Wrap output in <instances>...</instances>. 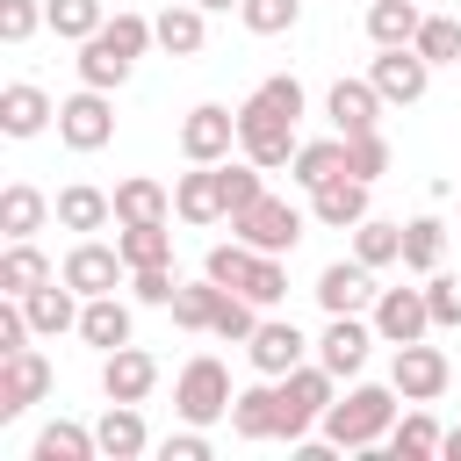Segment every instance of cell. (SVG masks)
I'll list each match as a JSON object with an SVG mask.
<instances>
[{
  "label": "cell",
  "instance_id": "obj_1",
  "mask_svg": "<svg viewBox=\"0 0 461 461\" xmlns=\"http://www.w3.org/2000/svg\"><path fill=\"white\" fill-rule=\"evenodd\" d=\"M317 425H324L331 447L375 454V447L389 439V425H396V382H353L346 396H331V411H324Z\"/></svg>",
  "mask_w": 461,
  "mask_h": 461
},
{
  "label": "cell",
  "instance_id": "obj_2",
  "mask_svg": "<svg viewBox=\"0 0 461 461\" xmlns=\"http://www.w3.org/2000/svg\"><path fill=\"white\" fill-rule=\"evenodd\" d=\"M230 367L216 360V353H194L187 367H180V382H173V411L187 418V425H216V418H230Z\"/></svg>",
  "mask_w": 461,
  "mask_h": 461
},
{
  "label": "cell",
  "instance_id": "obj_3",
  "mask_svg": "<svg viewBox=\"0 0 461 461\" xmlns=\"http://www.w3.org/2000/svg\"><path fill=\"white\" fill-rule=\"evenodd\" d=\"M331 367L324 360H303V367H288L281 375V439L295 447V439H310V425L331 411Z\"/></svg>",
  "mask_w": 461,
  "mask_h": 461
},
{
  "label": "cell",
  "instance_id": "obj_4",
  "mask_svg": "<svg viewBox=\"0 0 461 461\" xmlns=\"http://www.w3.org/2000/svg\"><path fill=\"white\" fill-rule=\"evenodd\" d=\"M230 238H245L252 252H295L303 245V209L281 202V194H259L230 216Z\"/></svg>",
  "mask_w": 461,
  "mask_h": 461
},
{
  "label": "cell",
  "instance_id": "obj_5",
  "mask_svg": "<svg viewBox=\"0 0 461 461\" xmlns=\"http://www.w3.org/2000/svg\"><path fill=\"white\" fill-rule=\"evenodd\" d=\"M230 144H238V108L202 101V108L180 115V158H187V166H223Z\"/></svg>",
  "mask_w": 461,
  "mask_h": 461
},
{
  "label": "cell",
  "instance_id": "obj_6",
  "mask_svg": "<svg viewBox=\"0 0 461 461\" xmlns=\"http://www.w3.org/2000/svg\"><path fill=\"white\" fill-rule=\"evenodd\" d=\"M238 151H245L252 166H267V173H274V166H288V158H295V122H288V115H274V108H259V101L245 94V101H238Z\"/></svg>",
  "mask_w": 461,
  "mask_h": 461
},
{
  "label": "cell",
  "instance_id": "obj_7",
  "mask_svg": "<svg viewBox=\"0 0 461 461\" xmlns=\"http://www.w3.org/2000/svg\"><path fill=\"white\" fill-rule=\"evenodd\" d=\"M58 137H65L72 151H101V144H115L108 86H79V94H65V101H58Z\"/></svg>",
  "mask_w": 461,
  "mask_h": 461
},
{
  "label": "cell",
  "instance_id": "obj_8",
  "mask_svg": "<svg viewBox=\"0 0 461 461\" xmlns=\"http://www.w3.org/2000/svg\"><path fill=\"white\" fill-rule=\"evenodd\" d=\"M367 79H375V94H382L389 108H411V101H425V86H432V65L418 58V43H389V50L367 65Z\"/></svg>",
  "mask_w": 461,
  "mask_h": 461
},
{
  "label": "cell",
  "instance_id": "obj_9",
  "mask_svg": "<svg viewBox=\"0 0 461 461\" xmlns=\"http://www.w3.org/2000/svg\"><path fill=\"white\" fill-rule=\"evenodd\" d=\"M310 295H317L324 317H353V310H375L382 288H375V267H367V259H331V267L317 274Z\"/></svg>",
  "mask_w": 461,
  "mask_h": 461
},
{
  "label": "cell",
  "instance_id": "obj_10",
  "mask_svg": "<svg viewBox=\"0 0 461 461\" xmlns=\"http://www.w3.org/2000/svg\"><path fill=\"white\" fill-rule=\"evenodd\" d=\"M389 382H396V396H403V403H432V396H447L454 367H447V353H439V346L411 339V346H396V367H389Z\"/></svg>",
  "mask_w": 461,
  "mask_h": 461
},
{
  "label": "cell",
  "instance_id": "obj_11",
  "mask_svg": "<svg viewBox=\"0 0 461 461\" xmlns=\"http://www.w3.org/2000/svg\"><path fill=\"white\" fill-rule=\"evenodd\" d=\"M79 295H115L122 288V274H130V259H122V245H101V238H79L72 252H65V267H58Z\"/></svg>",
  "mask_w": 461,
  "mask_h": 461
},
{
  "label": "cell",
  "instance_id": "obj_12",
  "mask_svg": "<svg viewBox=\"0 0 461 461\" xmlns=\"http://www.w3.org/2000/svg\"><path fill=\"white\" fill-rule=\"evenodd\" d=\"M50 396V360L36 353V346H22V353H0V425L7 418H22L29 403H43Z\"/></svg>",
  "mask_w": 461,
  "mask_h": 461
},
{
  "label": "cell",
  "instance_id": "obj_13",
  "mask_svg": "<svg viewBox=\"0 0 461 461\" xmlns=\"http://www.w3.org/2000/svg\"><path fill=\"white\" fill-rule=\"evenodd\" d=\"M375 331H382V346H411V339H425V331H432V303H425V288H382V295H375Z\"/></svg>",
  "mask_w": 461,
  "mask_h": 461
},
{
  "label": "cell",
  "instance_id": "obj_14",
  "mask_svg": "<svg viewBox=\"0 0 461 461\" xmlns=\"http://www.w3.org/2000/svg\"><path fill=\"white\" fill-rule=\"evenodd\" d=\"M303 353H310V339H303L288 317H259V331L245 339V360H252L259 375H274V382H281L288 367H303Z\"/></svg>",
  "mask_w": 461,
  "mask_h": 461
},
{
  "label": "cell",
  "instance_id": "obj_15",
  "mask_svg": "<svg viewBox=\"0 0 461 461\" xmlns=\"http://www.w3.org/2000/svg\"><path fill=\"white\" fill-rule=\"evenodd\" d=\"M375 339H382V331H375V317H367V324H360V310H353V317H331V324H324V339H317V360L346 382V375H360V367H367V346H375Z\"/></svg>",
  "mask_w": 461,
  "mask_h": 461
},
{
  "label": "cell",
  "instance_id": "obj_16",
  "mask_svg": "<svg viewBox=\"0 0 461 461\" xmlns=\"http://www.w3.org/2000/svg\"><path fill=\"white\" fill-rule=\"evenodd\" d=\"M158 389V360L144 353V346H115L108 360H101V396L108 403H144Z\"/></svg>",
  "mask_w": 461,
  "mask_h": 461
},
{
  "label": "cell",
  "instance_id": "obj_17",
  "mask_svg": "<svg viewBox=\"0 0 461 461\" xmlns=\"http://www.w3.org/2000/svg\"><path fill=\"white\" fill-rule=\"evenodd\" d=\"M367 187H375V180H360V173H339V180L310 187V216H317L324 230H353V223H367Z\"/></svg>",
  "mask_w": 461,
  "mask_h": 461
},
{
  "label": "cell",
  "instance_id": "obj_18",
  "mask_svg": "<svg viewBox=\"0 0 461 461\" xmlns=\"http://www.w3.org/2000/svg\"><path fill=\"white\" fill-rule=\"evenodd\" d=\"M230 432L238 439H281V382L274 375H259L252 389L230 396Z\"/></svg>",
  "mask_w": 461,
  "mask_h": 461
},
{
  "label": "cell",
  "instance_id": "obj_19",
  "mask_svg": "<svg viewBox=\"0 0 461 461\" xmlns=\"http://www.w3.org/2000/svg\"><path fill=\"white\" fill-rule=\"evenodd\" d=\"M22 310H29V324H36V339H58V331H79V310H86V295L58 274V281H43L36 295H22Z\"/></svg>",
  "mask_w": 461,
  "mask_h": 461
},
{
  "label": "cell",
  "instance_id": "obj_20",
  "mask_svg": "<svg viewBox=\"0 0 461 461\" xmlns=\"http://www.w3.org/2000/svg\"><path fill=\"white\" fill-rule=\"evenodd\" d=\"M324 108H331V130L339 137H360V130H375L382 122V94H375V79H339L331 94H324Z\"/></svg>",
  "mask_w": 461,
  "mask_h": 461
},
{
  "label": "cell",
  "instance_id": "obj_21",
  "mask_svg": "<svg viewBox=\"0 0 461 461\" xmlns=\"http://www.w3.org/2000/svg\"><path fill=\"white\" fill-rule=\"evenodd\" d=\"M173 216H180V223H216V216H223V173H216V166L180 173V180H173Z\"/></svg>",
  "mask_w": 461,
  "mask_h": 461
},
{
  "label": "cell",
  "instance_id": "obj_22",
  "mask_svg": "<svg viewBox=\"0 0 461 461\" xmlns=\"http://www.w3.org/2000/svg\"><path fill=\"white\" fill-rule=\"evenodd\" d=\"M151 29H158V50H173V58H194V50L209 43V7H194V0H173L166 14H151Z\"/></svg>",
  "mask_w": 461,
  "mask_h": 461
},
{
  "label": "cell",
  "instance_id": "obj_23",
  "mask_svg": "<svg viewBox=\"0 0 461 461\" xmlns=\"http://www.w3.org/2000/svg\"><path fill=\"white\" fill-rule=\"evenodd\" d=\"M50 115H58L50 94L29 86V79H14V86L0 94V130H7V137H36V130H50Z\"/></svg>",
  "mask_w": 461,
  "mask_h": 461
},
{
  "label": "cell",
  "instance_id": "obj_24",
  "mask_svg": "<svg viewBox=\"0 0 461 461\" xmlns=\"http://www.w3.org/2000/svg\"><path fill=\"white\" fill-rule=\"evenodd\" d=\"M166 216H173V194H166L151 173L115 180V223H166Z\"/></svg>",
  "mask_w": 461,
  "mask_h": 461
},
{
  "label": "cell",
  "instance_id": "obj_25",
  "mask_svg": "<svg viewBox=\"0 0 461 461\" xmlns=\"http://www.w3.org/2000/svg\"><path fill=\"white\" fill-rule=\"evenodd\" d=\"M58 223H65V230H108V223H115V194L72 180V187H58Z\"/></svg>",
  "mask_w": 461,
  "mask_h": 461
},
{
  "label": "cell",
  "instance_id": "obj_26",
  "mask_svg": "<svg viewBox=\"0 0 461 461\" xmlns=\"http://www.w3.org/2000/svg\"><path fill=\"white\" fill-rule=\"evenodd\" d=\"M43 281H58V274L36 252V238H7V252H0V295H36Z\"/></svg>",
  "mask_w": 461,
  "mask_h": 461
},
{
  "label": "cell",
  "instance_id": "obj_27",
  "mask_svg": "<svg viewBox=\"0 0 461 461\" xmlns=\"http://www.w3.org/2000/svg\"><path fill=\"white\" fill-rule=\"evenodd\" d=\"M79 339L101 346V353L130 346V303H122V295H86V310H79Z\"/></svg>",
  "mask_w": 461,
  "mask_h": 461
},
{
  "label": "cell",
  "instance_id": "obj_28",
  "mask_svg": "<svg viewBox=\"0 0 461 461\" xmlns=\"http://www.w3.org/2000/svg\"><path fill=\"white\" fill-rule=\"evenodd\" d=\"M94 439H101V454H108V461H137V454L151 447V432H144L137 403H108V411H101V425H94Z\"/></svg>",
  "mask_w": 461,
  "mask_h": 461
},
{
  "label": "cell",
  "instance_id": "obj_29",
  "mask_svg": "<svg viewBox=\"0 0 461 461\" xmlns=\"http://www.w3.org/2000/svg\"><path fill=\"white\" fill-rule=\"evenodd\" d=\"M130 72H137V58H130V50H115L101 29L79 43V86H122Z\"/></svg>",
  "mask_w": 461,
  "mask_h": 461
},
{
  "label": "cell",
  "instance_id": "obj_30",
  "mask_svg": "<svg viewBox=\"0 0 461 461\" xmlns=\"http://www.w3.org/2000/svg\"><path fill=\"white\" fill-rule=\"evenodd\" d=\"M339 173H346V137L295 144V158H288V180H295V187H324V180H339Z\"/></svg>",
  "mask_w": 461,
  "mask_h": 461
},
{
  "label": "cell",
  "instance_id": "obj_31",
  "mask_svg": "<svg viewBox=\"0 0 461 461\" xmlns=\"http://www.w3.org/2000/svg\"><path fill=\"white\" fill-rule=\"evenodd\" d=\"M101 454V439H94V425H79V418H50L43 432H36V461H94Z\"/></svg>",
  "mask_w": 461,
  "mask_h": 461
},
{
  "label": "cell",
  "instance_id": "obj_32",
  "mask_svg": "<svg viewBox=\"0 0 461 461\" xmlns=\"http://www.w3.org/2000/svg\"><path fill=\"white\" fill-rule=\"evenodd\" d=\"M50 209H58V202H43V194H36L29 180H14V187L0 194V230H7V238H36Z\"/></svg>",
  "mask_w": 461,
  "mask_h": 461
},
{
  "label": "cell",
  "instance_id": "obj_33",
  "mask_svg": "<svg viewBox=\"0 0 461 461\" xmlns=\"http://www.w3.org/2000/svg\"><path fill=\"white\" fill-rule=\"evenodd\" d=\"M115 245H122L130 274H137V267H173V230H166V223H122Z\"/></svg>",
  "mask_w": 461,
  "mask_h": 461
},
{
  "label": "cell",
  "instance_id": "obj_34",
  "mask_svg": "<svg viewBox=\"0 0 461 461\" xmlns=\"http://www.w3.org/2000/svg\"><path fill=\"white\" fill-rule=\"evenodd\" d=\"M418 0H367V36H375V50H389V43H411L418 36Z\"/></svg>",
  "mask_w": 461,
  "mask_h": 461
},
{
  "label": "cell",
  "instance_id": "obj_35",
  "mask_svg": "<svg viewBox=\"0 0 461 461\" xmlns=\"http://www.w3.org/2000/svg\"><path fill=\"white\" fill-rule=\"evenodd\" d=\"M439 252H447V223L439 216H411L403 223V267L411 274H439Z\"/></svg>",
  "mask_w": 461,
  "mask_h": 461
},
{
  "label": "cell",
  "instance_id": "obj_36",
  "mask_svg": "<svg viewBox=\"0 0 461 461\" xmlns=\"http://www.w3.org/2000/svg\"><path fill=\"white\" fill-rule=\"evenodd\" d=\"M216 303H223V281H180V295H173V324L180 331H209L216 324Z\"/></svg>",
  "mask_w": 461,
  "mask_h": 461
},
{
  "label": "cell",
  "instance_id": "obj_37",
  "mask_svg": "<svg viewBox=\"0 0 461 461\" xmlns=\"http://www.w3.org/2000/svg\"><path fill=\"white\" fill-rule=\"evenodd\" d=\"M353 259H367V267H396V259H403V223H382V216L353 223Z\"/></svg>",
  "mask_w": 461,
  "mask_h": 461
},
{
  "label": "cell",
  "instance_id": "obj_38",
  "mask_svg": "<svg viewBox=\"0 0 461 461\" xmlns=\"http://www.w3.org/2000/svg\"><path fill=\"white\" fill-rule=\"evenodd\" d=\"M411 43H418L425 65H461V22H454V14H425Z\"/></svg>",
  "mask_w": 461,
  "mask_h": 461
},
{
  "label": "cell",
  "instance_id": "obj_39",
  "mask_svg": "<svg viewBox=\"0 0 461 461\" xmlns=\"http://www.w3.org/2000/svg\"><path fill=\"white\" fill-rule=\"evenodd\" d=\"M43 22H50L65 43H86L108 14H101V0H43Z\"/></svg>",
  "mask_w": 461,
  "mask_h": 461
},
{
  "label": "cell",
  "instance_id": "obj_40",
  "mask_svg": "<svg viewBox=\"0 0 461 461\" xmlns=\"http://www.w3.org/2000/svg\"><path fill=\"white\" fill-rule=\"evenodd\" d=\"M439 425H432V411H403V425H389V447L403 454V461H425V454H439Z\"/></svg>",
  "mask_w": 461,
  "mask_h": 461
},
{
  "label": "cell",
  "instance_id": "obj_41",
  "mask_svg": "<svg viewBox=\"0 0 461 461\" xmlns=\"http://www.w3.org/2000/svg\"><path fill=\"white\" fill-rule=\"evenodd\" d=\"M216 339H230V346H245L252 331H259V303L252 295H238V288H223V303H216V324H209Z\"/></svg>",
  "mask_w": 461,
  "mask_h": 461
},
{
  "label": "cell",
  "instance_id": "obj_42",
  "mask_svg": "<svg viewBox=\"0 0 461 461\" xmlns=\"http://www.w3.org/2000/svg\"><path fill=\"white\" fill-rule=\"evenodd\" d=\"M238 22H245L252 36H288V29L303 22V0H245Z\"/></svg>",
  "mask_w": 461,
  "mask_h": 461
},
{
  "label": "cell",
  "instance_id": "obj_43",
  "mask_svg": "<svg viewBox=\"0 0 461 461\" xmlns=\"http://www.w3.org/2000/svg\"><path fill=\"white\" fill-rule=\"evenodd\" d=\"M216 173H223V216H238L245 202H259V194H267V187H259V173H267V166H252V158H223Z\"/></svg>",
  "mask_w": 461,
  "mask_h": 461
},
{
  "label": "cell",
  "instance_id": "obj_44",
  "mask_svg": "<svg viewBox=\"0 0 461 461\" xmlns=\"http://www.w3.org/2000/svg\"><path fill=\"white\" fill-rule=\"evenodd\" d=\"M252 259H259V252H252L245 238H230V245H209V259H202V274H209V281H223V288H245V274H252Z\"/></svg>",
  "mask_w": 461,
  "mask_h": 461
},
{
  "label": "cell",
  "instance_id": "obj_45",
  "mask_svg": "<svg viewBox=\"0 0 461 461\" xmlns=\"http://www.w3.org/2000/svg\"><path fill=\"white\" fill-rule=\"evenodd\" d=\"M346 173H360V180H382V173H389V137H382V130H360V137H346Z\"/></svg>",
  "mask_w": 461,
  "mask_h": 461
},
{
  "label": "cell",
  "instance_id": "obj_46",
  "mask_svg": "<svg viewBox=\"0 0 461 461\" xmlns=\"http://www.w3.org/2000/svg\"><path fill=\"white\" fill-rule=\"evenodd\" d=\"M252 101H259V108H274V115H288V122H303V79H295V72L259 79V86H252Z\"/></svg>",
  "mask_w": 461,
  "mask_h": 461
},
{
  "label": "cell",
  "instance_id": "obj_47",
  "mask_svg": "<svg viewBox=\"0 0 461 461\" xmlns=\"http://www.w3.org/2000/svg\"><path fill=\"white\" fill-rule=\"evenodd\" d=\"M425 303H432V331H461V281L425 274Z\"/></svg>",
  "mask_w": 461,
  "mask_h": 461
},
{
  "label": "cell",
  "instance_id": "obj_48",
  "mask_svg": "<svg viewBox=\"0 0 461 461\" xmlns=\"http://www.w3.org/2000/svg\"><path fill=\"white\" fill-rule=\"evenodd\" d=\"M36 29H50L43 0H0V43H29Z\"/></svg>",
  "mask_w": 461,
  "mask_h": 461
},
{
  "label": "cell",
  "instance_id": "obj_49",
  "mask_svg": "<svg viewBox=\"0 0 461 461\" xmlns=\"http://www.w3.org/2000/svg\"><path fill=\"white\" fill-rule=\"evenodd\" d=\"M130 295H137V303H151V310H173L180 281H173V267H137V274H130Z\"/></svg>",
  "mask_w": 461,
  "mask_h": 461
},
{
  "label": "cell",
  "instance_id": "obj_50",
  "mask_svg": "<svg viewBox=\"0 0 461 461\" xmlns=\"http://www.w3.org/2000/svg\"><path fill=\"white\" fill-rule=\"evenodd\" d=\"M29 331H36V324H29L22 295H7V303H0V353H22V346H29Z\"/></svg>",
  "mask_w": 461,
  "mask_h": 461
},
{
  "label": "cell",
  "instance_id": "obj_51",
  "mask_svg": "<svg viewBox=\"0 0 461 461\" xmlns=\"http://www.w3.org/2000/svg\"><path fill=\"white\" fill-rule=\"evenodd\" d=\"M166 461H209V425H187V432H166L158 439Z\"/></svg>",
  "mask_w": 461,
  "mask_h": 461
},
{
  "label": "cell",
  "instance_id": "obj_52",
  "mask_svg": "<svg viewBox=\"0 0 461 461\" xmlns=\"http://www.w3.org/2000/svg\"><path fill=\"white\" fill-rule=\"evenodd\" d=\"M439 454H454V461H461V425H454V432L439 439Z\"/></svg>",
  "mask_w": 461,
  "mask_h": 461
},
{
  "label": "cell",
  "instance_id": "obj_53",
  "mask_svg": "<svg viewBox=\"0 0 461 461\" xmlns=\"http://www.w3.org/2000/svg\"><path fill=\"white\" fill-rule=\"evenodd\" d=\"M194 7H209V14H230V7H245V0H194Z\"/></svg>",
  "mask_w": 461,
  "mask_h": 461
}]
</instances>
